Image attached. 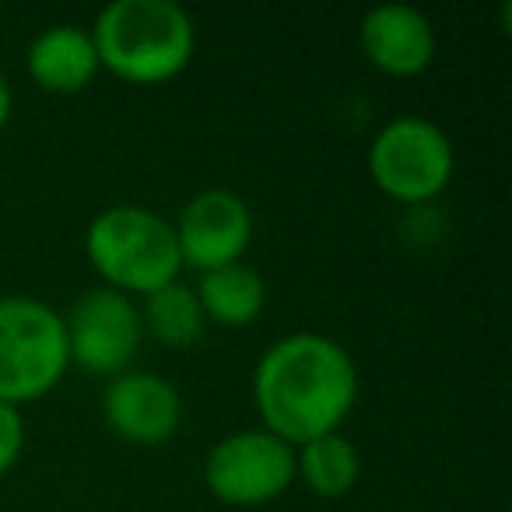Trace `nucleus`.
<instances>
[{"label":"nucleus","instance_id":"9","mask_svg":"<svg viewBox=\"0 0 512 512\" xmlns=\"http://www.w3.org/2000/svg\"><path fill=\"white\" fill-rule=\"evenodd\" d=\"M179 393L169 379L151 372H123L106 390V421L130 442H162L176 432Z\"/></svg>","mask_w":512,"mask_h":512},{"label":"nucleus","instance_id":"8","mask_svg":"<svg viewBox=\"0 0 512 512\" xmlns=\"http://www.w3.org/2000/svg\"><path fill=\"white\" fill-rule=\"evenodd\" d=\"M176 228L179 256L200 271L239 264L242 249L253 235V218L239 193L232 190H200L183 207Z\"/></svg>","mask_w":512,"mask_h":512},{"label":"nucleus","instance_id":"6","mask_svg":"<svg viewBox=\"0 0 512 512\" xmlns=\"http://www.w3.org/2000/svg\"><path fill=\"white\" fill-rule=\"evenodd\" d=\"M295 477V449L274 432H249L225 435L207 453L204 481L221 502L232 505H260L278 498Z\"/></svg>","mask_w":512,"mask_h":512},{"label":"nucleus","instance_id":"11","mask_svg":"<svg viewBox=\"0 0 512 512\" xmlns=\"http://www.w3.org/2000/svg\"><path fill=\"white\" fill-rule=\"evenodd\" d=\"M99 71L92 32L81 25H50L29 46V74L50 92H78Z\"/></svg>","mask_w":512,"mask_h":512},{"label":"nucleus","instance_id":"16","mask_svg":"<svg viewBox=\"0 0 512 512\" xmlns=\"http://www.w3.org/2000/svg\"><path fill=\"white\" fill-rule=\"evenodd\" d=\"M8 116H11V85H8V78L0 74V127L8 123Z\"/></svg>","mask_w":512,"mask_h":512},{"label":"nucleus","instance_id":"4","mask_svg":"<svg viewBox=\"0 0 512 512\" xmlns=\"http://www.w3.org/2000/svg\"><path fill=\"white\" fill-rule=\"evenodd\" d=\"M67 323L53 306L25 295L0 299V400H36L64 376Z\"/></svg>","mask_w":512,"mask_h":512},{"label":"nucleus","instance_id":"1","mask_svg":"<svg viewBox=\"0 0 512 512\" xmlns=\"http://www.w3.org/2000/svg\"><path fill=\"white\" fill-rule=\"evenodd\" d=\"M256 407L267 432L278 439L309 442L337 432L358 397V372L351 355L323 334H288L264 351L253 376Z\"/></svg>","mask_w":512,"mask_h":512},{"label":"nucleus","instance_id":"7","mask_svg":"<svg viewBox=\"0 0 512 512\" xmlns=\"http://www.w3.org/2000/svg\"><path fill=\"white\" fill-rule=\"evenodd\" d=\"M141 344V313L116 288L81 295L67 323V351L88 372H120Z\"/></svg>","mask_w":512,"mask_h":512},{"label":"nucleus","instance_id":"3","mask_svg":"<svg viewBox=\"0 0 512 512\" xmlns=\"http://www.w3.org/2000/svg\"><path fill=\"white\" fill-rule=\"evenodd\" d=\"M88 260L113 288L151 295L155 288L176 281L183 264L176 228L162 214L137 204H116L95 214L85 235Z\"/></svg>","mask_w":512,"mask_h":512},{"label":"nucleus","instance_id":"12","mask_svg":"<svg viewBox=\"0 0 512 512\" xmlns=\"http://www.w3.org/2000/svg\"><path fill=\"white\" fill-rule=\"evenodd\" d=\"M197 299L204 306V316H214L218 323L239 327V323H249L260 316L267 292L253 267L225 264V267H214V271H204Z\"/></svg>","mask_w":512,"mask_h":512},{"label":"nucleus","instance_id":"15","mask_svg":"<svg viewBox=\"0 0 512 512\" xmlns=\"http://www.w3.org/2000/svg\"><path fill=\"white\" fill-rule=\"evenodd\" d=\"M22 442H25L22 414H18L15 404H4V400H0V474L18 460Z\"/></svg>","mask_w":512,"mask_h":512},{"label":"nucleus","instance_id":"10","mask_svg":"<svg viewBox=\"0 0 512 512\" xmlns=\"http://www.w3.org/2000/svg\"><path fill=\"white\" fill-rule=\"evenodd\" d=\"M362 50L386 74H418L435 57L432 22L411 4L386 0L362 18Z\"/></svg>","mask_w":512,"mask_h":512},{"label":"nucleus","instance_id":"2","mask_svg":"<svg viewBox=\"0 0 512 512\" xmlns=\"http://www.w3.org/2000/svg\"><path fill=\"white\" fill-rule=\"evenodd\" d=\"M92 43L113 74L155 85L186 67L193 22L176 0H113L95 18Z\"/></svg>","mask_w":512,"mask_h":512},{"label":"nucleus","instance_id":"13","mask_svg":"<svg viewBox=\"0 0 512 512\" xmlns=\"http://www.w3.org/2000/svg\"><path fill=\"white\" fill-rule=\"evenodd\" d=\"M295 470H302L306 484L320 495H344L355 488L358 470V449L351 439H344L341 432H327L320 439L302 442V453L295 456Z\"/></svg>","mask_w":512,"mask_h":512},{"label":"nucleus","instance_id":"14","mask_svg":"<svg viewBox=\"0 0 512 512\" xmlns=\"http://www.w3.org/2000/svg\"><path fill=\"white\" fill-rule=\"evenodd\" d=\"M148 327L169 348L193 344L204 330V306H200L197 292L179 285V281L155 288L148 295Z\"/></svg>","mask_w":512,"mask_h":512},{"label":"nucleus","instance_id":"5","mask_svg":"<svg viewBox=\"0 0 512 512\" xmlns=\"http://www.w3.org/2000/svg\"><path fill=\"white\" fill-rule=\"evenodd\" d=\"M369 169L390 197L421 204L453 176V144L425 116H397L372 137Z\"/></svg>","mask_w":512,"mask_h":512}]
</instances>
